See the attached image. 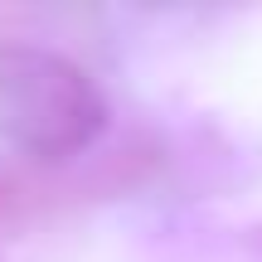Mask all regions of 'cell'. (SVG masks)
<instances>
[{"mask_svg": "<svg viewBox=\"0 0 262 262\" xmlns=\"http://www.w3.org/2000/svg\"><path fill=\"white\" fill-rule=\"evenodd\" d=\"M107 122L83 68L29 44H0V136L34 160H68Z\"/></svg>", "mask_w": 262, "mask_h": 262, "instance_id": "obj_1", "label": "cell"}]
</instances>
